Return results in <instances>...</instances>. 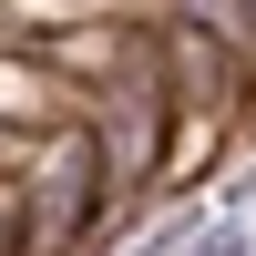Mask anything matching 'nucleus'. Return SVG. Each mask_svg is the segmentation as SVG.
Masks as SVG:
<instances>
[{"instance_id": "2", "label": "nucleus", "mask_w": 256, "mask_h": 256, "mask_svg": "<svg viewBox=\"0 0 256 256\" xmlns=\"http://www.w3.org/2000/svg\"><path fill=\"white\" fill-rule=\"evenodd\" d=\"M195 256H256V246H246V236H205Z\"/></svg>"}, {"instance_id": "1", "label": "nucleus", "mask_w": 256, "mask_h": 256, "mask_svg": "<svg viewBox=\"0 0 256 256\" xmlns=\"http://www.w3.org/2000/svg\"><path fill=\"white\" fill-rule=\"evenodd\" d=\"M92 205H102V164H92V144H72V154L41 174V226H31V236H41V246L82 236V226H92Z\"/></svg>"}]
</instances>
